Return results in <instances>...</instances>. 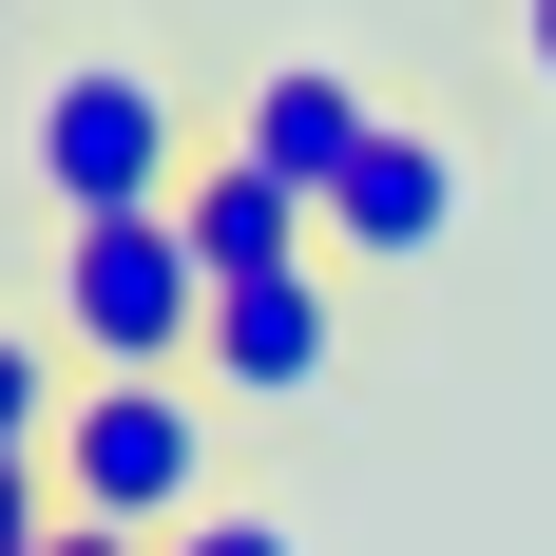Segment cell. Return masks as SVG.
<instances>
[{
    "label": "cell",
    "mask_w": 556,
    "mask_h": 556,
    "mask_svg": "<svg viewBox=\"0 0 556 556\" xmlns=\"http://www.w3.org/2000/svg\"><path fill=\"white\" fill-rule=\"evenodd\" d=\"M58 518H115V538H192V518L230 500V403L192 384V365H77V403H58Z\"/></svg>",
    "instance_id": "1"
},
{
    "label": "cell",
    "mask_w": 556,
    "mask_h": 556,
    "mask_svg": "<svg viewBox=\"0 0 556 556\" xmlns=\"http://www.w3.org/2000/svg\"><path fill=\"white\" fill-rule=\"evenodd\" d=\"M192 97H173L135 39H77V58H39L20 77V173H39V212L77 230V212H173L192 192Z\"/></svg>",
    "instance_id": "2"
},
{
    "label": "cell",
    "mask_w": 556,
    "mask_h": 556,
    "mask_svg": "<svg viewBox=\"0 0 556 556\" xmlns=\"http://www.w3.org/2000/svg\"><path fill=\"white\" fill-rule=\"evenodd\" d=\"M39 307H58V365H192L212 345V269L173 212H77L39 250Z\"/></svg>",
    "instance_id": "3"
},
{
    "label": "cell",
    "mask_w": 556,
    "mask_h": 556,
    "mask_svg": "<svg viewBox=\"0 0 556 556\" xmlns=\"http://www.w3.org/2000/svg\"><path fill=\"white\" fill-rule=\"evenodd\" d=\"M327 365H345V250L269 269V288H212V345H192L212 403H327Z\"/></svg>",
    "instance_id": "4"
},
{
    "label": "cell",
    "mask_w": 556,
    "mask_h": 556,
    "mask_svg": "<svg viewBox=\"0 0 556 556\" xmlns=\"http://www.w3.org/2000/svg\"><path fill=\"white\" fill-rule=\"evenodd\" d=\"M365 135H384V97H365L345 58H250V97H230V154H269L307 212L345 192V154H365Z\"/></svg>",
    "instance_id": "5"
},
{
    "label": "cell",
    "mask_w": 556,
    "mask_h": 556,
    "mask_svg": "<svg viewBox=\"0 0 556 556\" xmlns=\"http://www.w3.org/2000/svg\"><path fill=\"white\" fill-rule=\"evenodd\" d=\"M442 230H460V154L422 135V115H384V135L345 154V192H327V250L345 269H422Z\"/></svg>",
    "instance_id": "6"
},
{
    "label": "cell",
    "mask_w": 556,
    "mask_h": 556,
    "mask_svg": "<svg viewBox=\"0 0 556 556\" xmlns=\"http://www.w3.org/2000/svg\"><path fill=\"white\" fill-rule=\"evenodd\" d=\"M173 230H192V269L212 288H269V269H327V212H307V192H288L269 154H192V192H173Z\"/></svg>",
    "instance_id": "7"
},
{
    "label": "cell",
    "mask_w": 556,
    "mask_h": 556,
    "mask_svg": "<svg viewBox=\"0 0 556 556\" xmlns=\"http://www.w3.org/2000/svg\"><path fill=\"white\" fill-rule=\"evenodd\" d=\"M58 403H77V365H39V327H0V460H58Z\"/></svg>",
    "instance_id": "8"
},
{
    "label": "cell",
    "mask_w": 556,
    "mask_h": 556,
    "mask_svg": "<svg viewBox=\"0 0 556 556\" xmlns=\"http://www.w3.org/2000/svg\"><path fill=\"white\" fill-rule=\"evenodd\" d=\"M154 556H288V518H269V500H212L192 538H154Z\"/></svg>",
    "instance_id": "9"
},
{
    "label": "cell",
    "mask_w": 556,
    "mask_h": 556,
    "mask_svg": "<svg viewBox=\"0 0 556 556\" xmlns=\"http://www.w3.org/2000/svg\"><path fill=\"white\" fill-rule=\"evenodd\" d=\"M58 538V480H39V460H0V556H39Z\"/></svg>",
    "instance_id": "10"
},
{
    "label": "cell",
    "mask_w": 556,
    "mask_h": 556,
    "mask_svg": "<svg viewBox=\"0 0 556 556\" xmlns=\"http://www.w3.org/2000/svg\"><path fill=\"white\" fill-rule=\"evenodd\" d=\"M39 556H154V538H115V518H58V538Z\"/></svg>",
    "instance_id": "11"
},
{
    "label": "cell",
    "mask_w": 556,
    "mask_h": 556,
    "mask_svg": "<svg viewBox=\"0 0 556 556\" xmlns=\"http://www.w3.org/2000/svg\"><path fill=\"white\" fill-rule=\"evenodd\" d=\"M518 58H538V77H556V0H518Z\"/></svg>",
    "instance_id": "12"
}]
</instances>
